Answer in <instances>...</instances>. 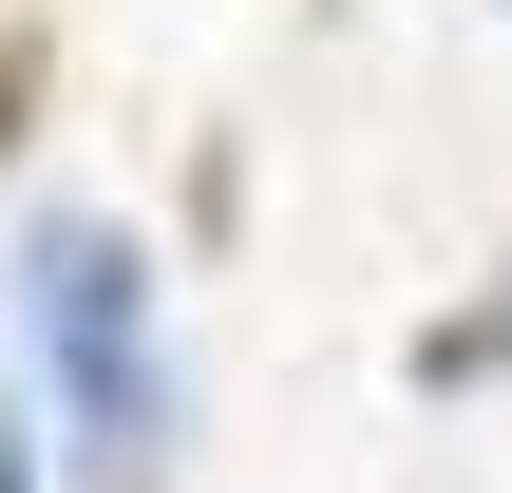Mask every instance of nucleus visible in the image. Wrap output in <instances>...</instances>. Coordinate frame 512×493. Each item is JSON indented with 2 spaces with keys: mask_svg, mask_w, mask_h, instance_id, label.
I'll return each instance as SVG.
<instances>
[{
  "mask_svg": "<svg viewBox=\"0 0 512 493\" xmlns=\"http://www.w3.org/2000/svg\"><path fill=\"white\" fill-rule=\"evenodd\" d=\"M19 342H38V380H57V437L133 493L152 437H171V361H152V266H133V228L57 209V228L19 247Z\"/></svg>",
  "mask_w": 512,
  "mask_h": 493,
  "instance_id": "obj_1",
  "label": "nucleus"
},
{
  "mask_svg": "<svg viewBox=\"0 0 512 493\" xmlns=\"http://www.w3.org/2000/svg\"><path fill=\"white\" fill-rule=\"evenodd\" d=\"M0 493H38V418H19V399H0Z\"/></svg>",
  "mask_w": 512,
  "mask_h": 493,
  "instance_id": "obj_2",
  "label": "nucleus"
}]
</instances>
